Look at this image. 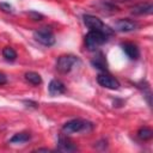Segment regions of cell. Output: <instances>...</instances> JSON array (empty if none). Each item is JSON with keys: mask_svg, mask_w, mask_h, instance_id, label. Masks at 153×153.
I'll use <instances>...</instances> for the list:
<instances>
[{"mask_svg": "<svg viewBox=\"0 0 153 153\" xmlns=\"http://www.w3.org/2000/svg\"><path fill=\"white\" fill-rule=\"evenodd\" d=\"M108 39V36L100 31L97 30H91L86 36H85V44L86 48L91 51L96 50L98 47H100L102 44H104Z\"/></svg>", "mask_w": 153, "mask_h": 153, "instance_id": "cell-1", "label": "cell"}, {"mask_svg": "<svg viewBox=\"0 0 153 153\" xmlns=\"http://www.w3.org/2000/svg\"><path fill=\"white\" fill-rule=\"evenodd\" d=\"M84 23L87 27H90L91 30H97V31H100L103 33H105L106 36L111 35L112 33V30L106 26L99 18L94 17V16H91V14H85L84 16Z\"/></svg>", "mask_w": 153, "mask_h": 153, "instance_id": "cell-2", "label": "cell"}, {"mask_svg": "<svg viewBox=\"0 0 153 153\" xmlns=\"http://www.w3.org/2000/svg\"><path fill=\"white\" fill-rule=\"evenodd\" d=\"M33 37L38 43H41L45 47H50L55 43V36L49 27H41V29L36 30L33 32Z\"/></svg>", "mask_w": 153, "mask_h": 153, "instance_id": "cell-3", "label": "cell"}, {"mask_svg": "<svg viewBox=\"0 0 153 153\" xmlns=\"http://www.w3.org/2000/svg\"><path fill=\"white\" fill-rule=\"evenodd\" d=\"M76 62H78L76 56H74V55H62L57 59L56 69L61 73H68Z\"/></svg>", "mask_w": 153, "mask_h": 153, "instance_id": "cell-4", "label": "cell"}, {"mask_svg": "<svg viewBox=\"0 0 153 153\" xmlns=\"http://www.w3.org/2000/svg\"><path fill=\"white\" fill-rule=\"evenodd\" d=\"M90 123L82 121V120H72L67 123L63 124L62 127V131L65 134H74V133H79L82 130H86V127Z\"/></svg>", "mask_w": 153, "mask_h": 153, "instance_id": "cell-5", "label": "cell"}, {"mask_svg": "<svg viewBox=\"0 0 153 153\" xmlns=\"http://www.w3.org/2000/svg\"><path fill=\"white\" fill-rule=\"evenodd\" d=\"M97 80L99 82L100 86L105 87V88H110V90H117L120 87V82L117 79H115L112 75L110 74H106V73H103V74H99L97 76Z\"/></svg>", "mask_w": 153, "mask_h": 153, "instance_id": "cell-6", "label": "cell"}, {"mask_svg": "<svg viewBox=\"0 0 153 153\" xmlns=\"http://www.w3.org/2000/svg\"><path fill=\"white\" fill-rule=\"evenodd\" d=\"M137 27V24L130 19H120L115 23V29L117 31L121 32H129V31H134Z\"/></svg>", "mask_w": 153, "mask_h": 153, "instance_id": "cell-7", "label": "cell"}, {"mask_svg": "<svg viewBox=\"0 0 153 153\" xmlns=\"http://www.w3.org/2000/svg\"><path fill=\"white\" fill-rule=\"evenodd\" d=\"M122 49H123V51L126 53V55H127L130 60H136V59L140 56L139 48H137L134 43H130V42L122 43Z\"/></svg>", "mask_w": 153, "mask_h": 153, "instance_id": "cell-8", "label": "cell"}, {"mask_svg": "<svg viewBox=\"0 0 153 153\" xmlns=\"http://www.w3.org/2000/svg\"><path fill=\"white\" fill-rule=\"evenodd\" d=\"M49 93L51 96H59V94H62L66 92V86L62 81L57 80V79H54L50 81L49 84Z\"/></svg>", "mask_w": 153, "mask_h": 153, "instance_id": "cell-9", "label": "cell"}, {"mask_svg": "<svg viewBox=\"0 0 153 153\" xmlns=\"http://www.w3.org/2000/svg\"><path fill=\"white\" fill-rule=\"evenodd\" d=\"M153 6L151 4H137L131 8L133 14H151Z\"/></svg>", "mask_w": 153, "mask_h": 153, "instance_id": "cell-10", "label": "cell"}, {"mask_svg": "<svg viewBox=\"0 0 153 153\" xmlns=\"http://www.w3.org/2000/svg\"><path fill=\"white\" fill-rule=\"evenodd\" d=\"M57 149L61 151V152H74V151H76V147L69 140H67L65 137H60Z\"/></svg>", "mask_w": 153, "mask_h": 153, "instance_id": "cell-11", "label": "cell"}, {"mask_svg": "<svg viewBox=\"0 0 153 153\" xmlns=\"http://www.w3.org/2000/svg\"><path fill=\"white\" fill-rule=\"evenodd\" d=\"M29 140H30V134H27V133H17L11 137L10 142L11 143H24Z\"/></svg>", "mask_w": 153, "mask_h": 153, "instance_id": "cell-12", "label": "cell"}, {"mask_svg": "<svg viewBox=\"0 0 153 153\" xmlns=\"http://www.w3.org/2000/svg\"><path fill=\"white\" fill-rule=\"evenodd\" d=\"M25 79L30 84H32V85H39L42 82L41 75L38 73H36V72H27V73H25Z\"/></svg>", "mask_w": 153, "mask_h": 153, "instance_id": "cell-13", "label": "cell"}, {"mask_svg": "<svg viewBox=\"0 0 153 153\" xmlns=\"http://www.w3.org/2000/svg\"><path fill=\"white\" fill-rule=\"evenodd\" d=\"M137 136H139V139H141V140H143V141H147V140H151V139H152L153 131H152V129L148 128V127H142V128L139 129Z\"/></svg>", "mask_w": 153, "mask_h": 153, "instance_id": "cell-14", "label": "cell"}, {"mask_svg": "<svg viewBox=\"0 0 153 153\" xmlns=\"http://www.w3.org/2000/svg\"><path fill=\"white\" fill-rule=\"evenodd\" d=\"M2 56L7 60V61H14L17 59V53L13 48L11 47H5L2 49Z\"/></svg>", "mask_w": 153, "mask_h": 153, "instance_id": "cell-15", "label": "cell"}, {"mask_svg": "<svg viewBox=\"0 0 153 153\" xmlns=\"http://www.w3.org/2000/svg\"><path fill=\"white\" fill-rule=\"evenodd\" d=\"M93 65H94L97 68L102 69V71H106V63H105L104 59H99V57H97V59L93 61Z\"/></svg>", "mask_w": 153, "mask_h": 153, "instance_id": "cell-16", "label": "cell"}, {"mask_svg": "<svg viewBox=\"0 0 153 153\" xmlns=\"http://www.w3.org/2000/svg\"><path fill=\"white\" fill-rule=\"evenodd\" d=\"M0 8L6 13H11L12 12V6L10 4H7V2H1L0 4Z\"/></svg>", "mask_w": 153, "mask_h": 153, "instance_id": "cell-17", "label": "cell"}, {"mask_svg": "<svg viewBox=\"0 0 153 153\" xmlns=\"http://www.w3.org/2000/svg\"><path fill=\"white\" fill-rule=\"evenodd\" d=\"M33 20H42L43 19V16L41 14V13H37V12H30V13H27Z\"/></svg>", "mask_w": 153, "mask_h": 153, "instance_id": "cell-18", "label": "cell"}, {"mask_svg": "<svg viewBox=\"0 0 153 153\" xmlns=\"http://www.w3.org/2000/svg\"><path fill=\"white\" fill-rule=\"evenodd\" d=\"M6 82H7V78H6V75H5L4 73L0 72V85H4V84H6Z\"/></svg>", "mask_w": 153, "mask_h": 153, "instance_id": "cell-19", "label": "cell"}]
</instances>
